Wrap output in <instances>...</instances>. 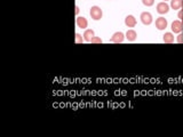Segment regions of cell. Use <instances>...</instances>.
I'll list each match as a JSON object with an SVG mask.
<instances>
[{"label":"cell","mask_w":183,"mask_h":137,"mask_svg":"<svg viewBox=\"0 0 183 137\" xmlns=\"http://www.w3.org/2000/svg\"><path fill=\"white\" fill-rule=\"evenodd\" d=\"M90 17H92L94 21L101 20L102 16H103V12H102V9L100 8L98 6H93L90 10Z\"/></svg>","instance_id":"obj_1"},{"label":"cell","mask_w":183,"mask_h":137,"mask_svg":"<svg viewBox=\"0 0 183 137\" xmlns=\"http://www.w3.org/2000/svg\"><path fill=\"white\" fill-rule=\"evenodd\" d=\"M140 18H141V22H142L144 25H150L151 23H152V21H153L152 15H151L149 12H143L142 14H141V16H140Z\"/></svg>","instance_id":"obj_2"},{"label":"cell","mask_w":183,"mask_h":137,"mask_svg":"<svg viewBox=\"0 0 183 137\" xmlns=\"http://www.w3.org/2000/svg\"><path fill=\"white\" fill-rule=\"evenodd\" d=\"M125 39V34L122 32H116L113 33V36L111 37L110 42H113V44H121Z\"/></svg>","instance_id":"obj_3"},{"label":"cell","mask_w":183,"mask_h":137,"mask_svg":"<svg viewBox=\"0 0 183 137\" xmlns=\"http://www.w3.org/2000/svg\"><path fill=\"white\" fill-rule=\"evenodd\" d=\"M172 31L174 33H181L183 31V23L182 21H174L173 23H172Z\"/></svg>","instance_id":"obj_4"},{"label":"cell","mask_w":183,"mask_h":137,"mask_svg":"<svg viewBox=\"0 0 183 137\" xmlns=\"http://www.w3.org/2000/svg\"><path fill=\"white\" fill-rule=\"evenodd\" d=\"M157 12L160 14V15H164V14H167L169 12V6L165 2V1H161L157 5Z\"/></svg>","instance_id":"obj_5"},{"label":"cell","mask_w":183,"mask_h":137,"mask_svg":"<svg viewBox=\"0 0 183 137\" xmlns=\"http://www.w3.org/2000/svg\"><path fill=\"white\" fill-rule=\"evenodd\" d=\"M167 20L166 18H164V17H158L157 20H156V28L158 29V30H165L167 28Z\"/></svg>","instance_id":"obj_6"},{"label":"cell","mask_w":183,"mask_h":137,"mask_svg":"<svg viewBox=\"0 0 183 137\" xmlns=\"http://www.w3.org/2000/svg\"><path fill=\"white\" fill-rule=\"evenodd\" d=\"M125 24H126L127 28H135V25H136V18L133 15H128L125 18Z\"/></svg>","instance_id":"obj_7"},{"label":"cell","mask_w":183,"mask_h":137,"mask_svg":"<svg viewBox=\"0 0 183 137\" xmlns=\"http://www.w3.org/2000/svg\"><path fill=\"white\" fill-rule=\"evenodd\" d=\"M77 26L79 29L87 28V26H88V21H87V18H85V17H82V16L77 17Z\"/></svg>","instance_id":"obj_8"},{"label":"cell","mask_w":183,"mask_h":137,"mask_svg":"<svg viewBox=\"0 0 183 137\" xmlns=\"http://www.w3.org/2000/svg\"><path fill=\"white\" fill-rule=\"evenodd\" d=\"M84 40L87 41V42H90V40L95 37V32H94L92 29H87L85 32H84Z\"/></svg>","instance_id":"obj_9"},{"label":"cell","mask_w":183,"mask_h":137,"mask_svg":"<svg viewBox=\"0 0 183 137\" xmlns=\"http://www.w3.org/2000/svg\"><path fill=\"white\" fill-rule=\"evenodd\" d=\"M164 42L165 44H172L174 42V34L172 32H166L164 34Z\"/></svg>","instance_id":"obj_10"},{"label":"cell","mask_w":183,"mask_h":137,"mask_svg":"<svg viewBox=\"0 0 183 137\" xmlns=\"http://www.w3.org/2000/svg\"><path fill=\"white\" fill-rule=\"evenodd\" d=\"M136 37H137V33L134 30H128L126 32V38L128 41H135Z\"/></svg>","instance_id":"obj_11"},{"label":"cell","mask_w":183,"mask_h":137,"mask_svg":"<svg viewBox=\"0 0 183 137\" xmlns=\"http://www.w3.org/2000/svg\"><path fill=\"white\" fill-rule=\"evenodd\" d=\"M182 2L183 0H171V7L174 10H177L182 7Z\"/></svg>","instance_id":"obj_12"},{"label":"cell","mask_w":183,"mask_h":137,"mask_svg":"<svg viewBox=\"0 0 183 137\" xmlns=\"http://www.w3.org/2000/svg\"><path fill=\"white\" fill-rule=\"evenodd\" d=\"M142 4L146 7H151L155 5V0H142Z\"/></svg>","instance_id":"obj_13"},{"label":"cell","mask_w":183,"mask_h":137,"mask_svg":"<svg viewBox=\"0 0 183 137\" xmlns=\"http://www.w3.org/2000/svg\"><path fill=\"white\" fill-rule=\"evenodd\" d=\"M82 39H84V37H82V34H79V33H76V42H77V44H82Z\"/></svg>","instance_id":"obj_14"},{"label":"cell","mask_w":183,"mask_h":137,"mask_svg":"<svg viewBox=\"0 0 183 137\" xmlns=\"http://www.w3.org/2000/svg\"><path fill=\"white\" fill-rule=\"evenodd\" d=\"M92 44H102V39L101 38H98V37H94L93 39L90 40Z\"/></svg>","instance_id":"obj_15"},{"label":"cell","mask_w":183,"mask_h":137,"mask_svg":"<svg viewBox=\"0 0 183 137\" xmlns=\"http://www.w3.org/2000/svg\"><path fill=\"white\" fill-rule=\"evenodd\" d=\"M176 41H177L179 44H182V42H183V34H182V32L179 33V36H177V38H176Z\"/></svg>","instance_id":"obj_16"},{"label":"cell","mask_w":183,"mask_h":137,"mask_svg":"<svg viewBox=\"0 0 183 137\" xmlns=\"http://www.w3.org/2000/svg\"><path fill=\"white\" fill-rule=\"evenodd\" d=\"M177 17L182 20V17H183V10H182V9H181V10H180L179 13H177Z\"/></svg>","instance_id":"obj_17"},{"label":"cell","mask_w":183,"mask_h":137,"mask_svg":"<svg viewBox=\"0 0 183 137\" xmlns=\"http://www.w3.org/2000/svg\"><path fill=\"white\" fill-rule=\"evenodd\" d=\"M79 12H80L79 7H78V6H76V15H78V14H79Z\"/></svg>","instance_id":"obj_18"},{"label":"cell","mask_w":183,"mask_h":137,"mask_svg":"<svg viewBox=\"0 0 183 137\" xmlns=\"http://www.w3.org/2000/svg\"><path fill=\"white\" fill-rule=\"evenodd\" d=\"M181 8H182V10H183V2H182V7H181Z\"/></svg>","instance_id":"obj_19"},{"label":"cell","mask_w":183,"mask_h":137,"mask_svg":"<svg viewBox=\"0 0 183 137\" xmlns=\"http://www.w3.org/2000/svg\"><path fill=\"white\" fill-rule=\"evenodd\" d=\"M163 1H165V2H166V1H168V0H163Z\"/></svg>","instance_id":"obj_20"},{"label":"cell","mask_w":183,"mask_h":137,"mask_svg":"<svg viewBox=\"0 0 183 137\" xmlns=\"http://www.w3.org/2000/svg\"><path fill=\"white\" fill-rule=\"evenodd\" d=\"M181 21H182V23H183V17H182V20H181Z\"/></svg>","instance_id":"obj_21"}]
</instances>
